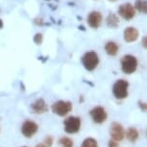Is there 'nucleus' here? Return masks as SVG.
I'll return each mask as SVG.
<instances>
[{
  "instance_id": "obj_1",
  "label": "nucleus",
  "mask_w": 147,
  "mask_h": 147,
  "mask_svg": "<svg viewBox=\"0 0 147 147\" xmlns=\"http://www.w3.org/2000/svg\"><path fill=\"white\" fill-rule=\"evenodd\" d=\"M129 83L124 79L117 80L113 86V94L116 99L123 100L128 96Z\"/></svg>"
},
{
  "instance_id": "obj_2",
  "label": "nucleus",
  "mask_w": 147,
  "mask_h": 147,
  "mask_svg": "<svg viewBox=\"0 0 147 147\" xmlns=\"http://www.w3.org/2000/svg\"><path fill=\"white\" fill-rule=\"evenodd\" d=\"M138 65V59L133 55H125L121 59V69L127 75L136 72Z\"/></svg>"
},
{
  "instance_id": "obj_3",
  "label": "nucleus",
  "mask_w": 147,
  "mask_h": 147,
  "mask_svg": "<svg viewBox=\"0 0 147 147\" xmlns=\"http://www.w3.org/2000/svg\"><path fill=\"white\" fill-rule=\"evenodd\" d=\"M82 63L87 70L93 71L99 65L98 54L94 51L86 52L82 57Z\"/></svg>"
},
{
  "instance_id": "obj_4",
  "label": "nucleus",
  "mask_w": 147,
  "mask_h": 147,
  "mask_svg": "<svg viewBox=\"0 0 147 147\" xmlns=\"http://www.w3.org/2000/svg\"><path fill=\"white\" fill-rule=\"evenodd\" d=\"M63 126L67 134H76L81 129L82 120L79 116H68L63 122Z\"/></svg>"
},
{
  "instance_id": "obj_5",
  "label": "nucleus",
  "mask_w": 147,
  "mask_h": 147,
  "mask_svg": "<svg viewBox=\"0 0 147 147\" xmlns=\"http://www.w3.org/2000/svg\"><path fill=\"white\" fill-rule=\"evenodd\" d=\"M72 103L70 101L59 100L52 105V112L59 116H65L72 111Z\"/></svg>"
},
{
  "instance_id": "obj_6",
  "label": "nucleus",
  "mask_w": 147,
  "mask_h": 147,
  "mask_svg": "<svg viewBox=\"0 0 147 147\" xmlns=\"http://www.w3.org/2000/svg\"><path fill=\"white\" fill-rule=\"evenodd\" d=\"M90 115L92 121L96 124H103L108 118L106 110L101 106H97L91 109L90 112Z\"/></svg>"
},
{
  "instance_id": "obj_7",
  "label": "nucleus",
  "mask_w": 147,
  "mask_h": 147,
  "mask_svg": "<svg viewBox=\"0 0 147 147\" xmlns=\"http://www.w3.org/2000/svg\"><path fill=\"white\" fill-rule=\"evenodd\" d=\"M38 130V124L36 123L35 121H32V120H25L21 125L22 135L28 138H31L34 137V136L37 134Z\"/></svg>"
},
{
  "instance_id": "obj_8",
  "label": "nucleus",
  "mask_w": 147,
  "mask_h": 147,
  "mask_svg": "<svg viewBox=\"0 0 147 147\" xmlns=\"http://www.w3.org/2000/svg\"><path fill=\"white\" fill-rule=\"evenodd\" d=\"M110 135L113 140L121 141L125 137V130L118 122H113L110 129Z\"/></svg>"
},
{
  "instance_id": "obj_9",
  "label": "nucleus",
  "mask_w": 147,
  "mask_h": 147,
  "mask_svg": "<svg viewBox=\"0 0 147 147\" xmlns=\"http://www.w3.org/2000/svg\"><path fill=\"white\" fill-rule=\"evenodd\" d=\"M118 13L125 20H131L136 16V9L131 3H124L118 8Z\"/></svg>"
},
{
  "instance_id": "obj_10",
  "label": "nucleus",
  "mask_w": 147,
  "mask_h": 147,
  "mask_svg": "<svg viewBox=\"0 0 147 147\" xmlns=\"http://www.w3.org/2000/svg\"><path fill=\"white\" fill-rule=\"evenodd\" d=\"M87 21L90 27H91V28H93V29H97L100 27L102 21H103V16H102L100 12L93 11V12H91L90 15L88 16Z\"/></svg>"
},
{
  "instance_id": "obj_11",
  "label": "nucleus",
  "mask_w": 147,
  "mask_h": 147,
  "mask_svg": "<svg viewBox=\"0 0 147 147\" xmlns=\"http://www.w3.org/2000/svg\"><path fill=\"white\" fill-rule=\"evenodd\" d=\"M31 111L36 115H42L48 112V105L42 98H38L31 105Z\"/></svg>"
},
{
  "instance_id": "obj_12",
  "label": "nucleus",
  "mask_w": 147,
  "mask_h": 147,
  "mask_svg": "<svg viewBox=\"0 0 147 147\" xmlns=\"http://www.w3.org/2000/svg\"><path fill=\"white\" fill-rule=\"evenodd\" d=\"M140 33L135 27H128L123 31V38L126 42L131 43L138 40Z\"/></svg>"
},
{
  "instance_id": "obj_13",
  "label": "nucleus",
  "mask_w": 147,
  "mask_h": 147,
  "mask_svg": "<svg viewBox=\"0 0 147 147\" xmlns=\"http://www.w3.org/2000/svg\"><path fill=\"white\" fill-rule=\"evenodd\" d=\"M105 51H106V53L109 55V56L115 57L118 53L119 46L115 41H108V42L105 44Z\"/></svg>"
},
{
  "instance_id": "obj_14",
  "label": "nucleus",
  "mask_w": 147,
  "mask_h": 147,
  "mask_svg": "<svg viewBox=\"0 0 147 147\" xmlns=\"http://www.w3.org/2000/svg\"><path fill=\"white\" fill-rule=\"evenodd\" d=\"M125 136L130 142H136L138 140V137H140V134H138V131L134 127H131V128L127 129V131L125 132Z\"/></svg>"
},
{
  "instance_id": "obj_15",
  "label": "nucleus",
  "mask_w": 147,
  "mask_h": 147,
  "mask_svg": "<svg viewBox=\"0 0 147 147\" xmlns=\"http://www.w3.org/2000/svg\"><path fill=\"white\" fill-rule=\"evenodd\" d=\"M119 24V18L115 13H110L107 18V25L111 28H116Z\"/></svg>"
},
{
  "instance_id": "obj_16",
  "label": "nucleus",
  "mask_w": 147,
  "mask_h": 147,
  "mask_svg": "<svg viewBox=\"0 0 147 147\" xmlns=\"http://www.w3.org/2000/svg\"><path fill=\"white\" fill-rule=\"evenodd\" d=\"M135 9L141 13H147V1L146 0H136Z\"/></svg>"
},
{
  "instance_id": "obj_17",
  "label": "nucleus",
  "mask_w": 147,
  "mask_h": 147,
  "mask_svg": "<svg viewBox=\"0 0 147 147\" xmlns=\"http://www.w3.org/2000/svg\"><path fill=\"white\" fill-rule=\"evenodd\" d=\"M81 147H98V142L93 138H87L82 142Z\"/></svg>"
},
{
  "instance_id": "obj_18",
  "label": "nucleus",
  "mask_w": 147,
  "mask_h": 147,
  "mask_svg": "<svg viewBox=\"0 0 147 147\" xmlns=\"http://www.w3.org/2000/svg\"><path fill=\"white\" fill-rule=\"evenodd\" d=\"M59 143L62 147H73V140L68 137H63L59 140Z\"/></svg>"
},
{
  "instance_id": "obj_19",
  "label": "nucleus",
  "mask_w": 147,
  "mask_h": 147,
  "mask_svg": "<svg viewBox=\"0 0 147 147\" xmlns=\"http://www.w3.org/2000/svg\"><path fill=\"white\" fill-rule=\"evenodd\" d=\"M43 143L45 144L46 146L51 147L52 144H53V138H52L51 136H47V137H45V138H44Z\"/></svg>"
},
{
  "instance_id": "obj_20",
  "label": "nucleus",
  "mask_w": 147,
  "mask_h": 147,
  "mask_svg": "<svg viewBox=\"0 0 147 147\" xmlns=\"http://www.w3.org/2000/svg\"><path fill=\"white\" fill-rule=\"evenodd\" d=\"M42 34H40V33H38L37 35L34 37V41L36 42V44H38V45H40V44H41V42H42Z\"/></svg>"
},
{
  "instance_id": "obj_21",
  "label": "nucleus",
  "mask_w": 147,
  "mask_h": 147,
  "mask_svg": "<svg viewBox=\"0 0 147 147\" xmlns=\"http://www.w3.org/2000/svg\"><path fill=\"white\" fill-rule=\"evenodd\" d=\"M108 146L109 147H119V144H118V141H115V140H110L108 142Z\"/></svg>"
},
{
  "instance_id": "obj_22",
  "label": "nucleus",
  "mask_w": 147,
  "mask_h": 147,
  "mask_svg": "<svg viewBox=\"0 0 147 147\" xmlns=\"http://www.w3.org/2000/svg\"><path fill=\"white\" fill-rule=\"evenodd\" d=\"M138 106H140V110L142 111L143 113H145L146 112V104L145 103H142V102H138Z\"/></svg>"
},
{
  "instance_id": "obj_23",
  "label": "nucleus",
  "mask_w": 147,
  "mask_h": 147,
  "mask_svg": "<svg viewBox=\"0 0 147 147\" xmlns=\"http://www.w3.org/2000/svg\"><path fill=\"white\" fill-rule=\"evenodd\" d=\"M36 147H48V146H46L44 143H38V144H37V146Z\"/></svg>"
},
{
  "instance_id": "obj_24",
  "label": "nucleus",
  "mask_w": 147,
  "mask_h": 147,
  "mask_svg": "<svg viewBox=\"0 0 147 147\" xmlns=\"http://www.w3.org/2000/svg\"><path fill=\"white\" fill-rule=\"evenodd\" d=\"M1 28H3V21L0 19V29H1Z\"/></svg>"
},
{
  "instance_id": "obj_25",
  "label": "nucleus",
  "mask_w": 147,
  "mask_h": 147,
  "mask_svg": "<svg viewBox=\"0 0 147 147\" xmlns=\"http://www.w3.org/2000/svg\"><path fill=\"white\" fill-rule=\"evenodd\" d=\"M143 44H144V47H146V38H143Z\"/></svg>"
},
{
  "instance_id": "obj_26",
  "label": "nucleus",
  "mask_w": 147,
  "mask_h": 147,
  "mask_svg": "<svg viewBox=\"0 0 147 147\" xmlns=\"http://www.w3.org/2000/svg\"><path fill=\"white\" fill-rule=\"evenodd\" d=\"M109 1H111V2H115V1H117V0H109Z\"/></svg>"
},
{
  "instance_id": "obj_27",
  "label": "nucleus",
  "mask_w": 147,
  "mask_h": 147,
  "mask_svg": "<svg viewBox=\"0 0 147 147\" xmlns=\"http://www.w3.org/2000/svg\"><path fill=\"white\" fill-rule=\"evenodd\" d=\"M21 147H26V146H21Z\"/></svg>"
}]
</instances>
